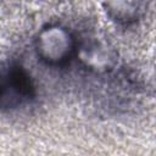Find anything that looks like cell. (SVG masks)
<instances>
[{"mask_svg": "<svg viewBox=\"0 0 156 156\" xmlns=\"http://www.w3.org/2000/svg\"><path fill=\"white\" fill-rule=\"evenodd\" d=\"M35 50L41 61L51 66L66 63L76 50V41L69 30L60 24H49L37 35Z\"/></svg>", "mask_w": 156, "mask_h": 156, "instance_id": "6da1fadb", "label": "cell"}, {"mask_svg": "<svg viewBox=\"0 0 156 156\" xmlns=\"http://www.w3.org/2000/svg\"><path fill=\"white\" fill-rule=\"evenodd\" d=\"M82 61L94 69H106L111 66V56L107 49L100 46L99 44H93L90 46H85L80 50Z\"/></svg>", "mask_w": 156, "mask_h": 156, "instance_id": "3957f363", "label": "cell"}, {"mask_svg": "<svg viewBox=\"0 0 156 156\" xmlns=\"http://www.w3.org/2000/svg\"><path fill=\"white\" fill-rule=\"evenodd\" d=\"M140 2L135 1H110L105 2L107 15L117 23L128 24L138 20L140 15Z\"/></svg>", "mask_w": 156, "mask_h": 156, "instance_id": "7a4b0ae2", "label": "cell"}]
</instances>
